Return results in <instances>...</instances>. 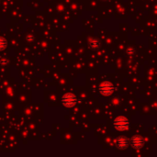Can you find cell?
<instances>
[{"label":"cell","mask_w":157,"mask_h":157,"mask_svg":"<svg viewBox=\"0 0 157 157\" xmlns=\"http://www.w3.org/2000/svg\"><path fill=\"white\" fill-rule=\"evenodd\" d=\"M7 41L4 38H0V51H3L7 47Z\"/></svg>","instance_id":"52a82bcc"},{"label":"cell","mask_w":157,"mask_h":157,"mask_svg":"<svg viewBox=\"0 0 157 157\" xmlns=\"http://www.w3.org/2000/svg\"><path fill=\"white\" fill-rule=\"evenodd\" d=\"M133 51H134V50H133L132 48H131L130 50H128V54H132Z\"/></svg>","instance_id":"ba28073f"},{"label":"cell","mask_w":157,"mask_h":157,"mask_svg":"<svg viewBox=\"0 0 157 157\" xmlns=\"http://www.w3.org/2000/svg\"><path fill=\"white\" fill-rule=\"evenodd\" d=\"M114 127L118 130V131H124L126 129L129 128L130 124L129 121L126 118L124 117H119L114 120Z\"/></svg>","instance_id":"6da1fadb"},{"label":"cell","mask_w":157,"mask_h":157,"mask_svg":"<svg viewBox=\"0 0 157 157\" xmlns=\"http://www.w3.org/2000/svg\"><path fill=\"white\" fill-rule=\"evenodd\" d=\"M131 145L136 148V149H140V148H142L144 144V141H143V139L141 137V136H134L132 137L131 139Z\"/></svg>","instance_id":"277c9868"},{"label":"cell","mask_w":157,"mask_h":157,"mask_svg":"<svg viewBox=\"0 0 157 157\" xmlns=\"http://www.w3.org/2000/svg\"><path fill=\"white\" fill-rule=\"evenodd\" d=\"M113 85L110 83V82H104L100 85L99 86V91L102 95H105V96H109L110 94H112L113 92Z\"/></svg>","instance_id":"3957f363"},{"label":"cell","mask_w":157,"mask_h":157,"mask_svg":"<svg viewBox=\"0 0 157 157\" xmlns=\"http://www.w3.org/2000/svg\"><path fill=\"white\" fill-rule=\"evenodd\" d=\"M62 103L64 107L67 108H71L74 107L75 103H76V97L75 95L71 94V93H68L66 95H64L62 98Z\"/></svg>","instance_id":"7a4b0ae2"},{"label":"cell","mask_w":157,"mask_h":157,"mask_svg":"<svg viewBox=\"0 0 157 157\" xmlns=\"http://www.w3.org/2000/svg\"><path fill=\"white\" fill-rule=\"evenodd\" d=\"M89 45H90V47H91L93 50H97L98 47L100 46V42H99L98 40H97V39H93V40L90 41Z\"/></svg>","instance_id":"8992f818"},{"label":"cell","mask_w":157,"mask_h":157,"mask_svg":"<svg viewBox=\"0 0 157 157\" xmlns=\"http://www.w3.org/2000/svg\"><path fill=\"white\" fill-rule=\"evenodd\" d=\"M129 144V141L126 137H119L117 141V145L119 149H125Z\"/></svg>","instance_id":"5b68a950"}]
</instances>
